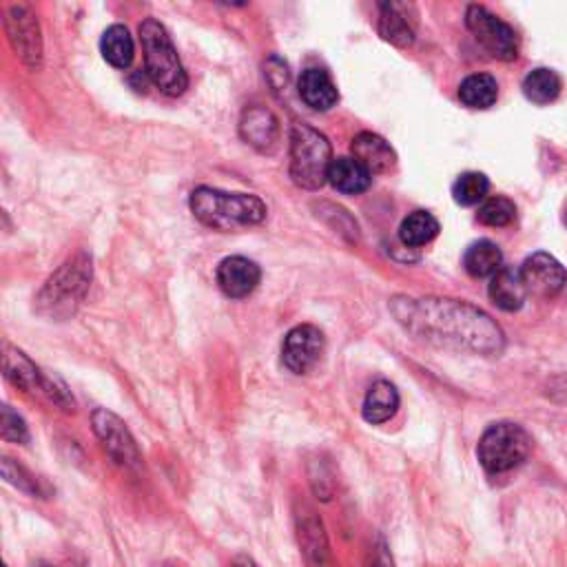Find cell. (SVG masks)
Masks as SVG:
<instances>
[{"label": "cell", "instance_id": "1", "mask_svg": "<svg viewBox=\"0 0 567 567\" xmlns=\"http://www.w3.org/2000/svg\"><path fill=\"white\" fill-rule=\"evenodd\" d=\"M392 315L416 339L481 357H498L505 348L501 326L481 308L443 297H394Z\"/></svg>", "mask_w": 567, "mask_h": 567}, {"label": "cell", "instance_id": "2", "mask_svg": "<svg viewBox=\"0 0 567 567\" xmlns=\"http://www.w3.org/2000/svg\"><path fill=\"white\" fill-rule=\"evenodd\" d=\"M188 206L195 219L215 230L248 228L266 219V204L250 193H226L210 186H197L188 197Z\"/></svg>", "mask_w": 567, "mask_h": 567}, {"label": "cell", "instance_id": "3", "mask_svg": "<svg viewBox=\"0 0 567 567\" xmlns=\"http://www.w3.org/2000/svg\"><path fill=\"white\" fill-rule=\"evenodd\" d=\"M91 284V257L75 252L69 257L35 295V310L49 319H66L82 303Z\"/></svg>", "mask_w": 567, "mask_h": 567}, {"label": "cell", "instance_id": "4", "mask_svg": "<svg viewBox=\"0 0 567 567\" xmlns=\"http://www.w3.org/2000/svg\"><path fill=\"white\" fill-rule=\"evenodd\" d=\"M140 42L144 51V69L146 78L166 95H182L188 86L186 71L177 58L173 40L166 27L155 20L146 18L140 24Z\"/></svg>", "mask_w": 567, "mask_h": 567}, {"label": "cell", "instance_id": "5", "mask_svg": "<svg viewBox=\"0 0 567 567\" xmlns=\"http://www.w3.org/2000/svg\"><path fill=\"white\" fill-rule=\"evenodd\" d=\"M332 164L330 142L310 124H295L290 131V177L306 190H317L328 182Z\"/></svg>", "mask_w": 567, "mask_h": 567}, {"label": "cell", "instance_id": "6", "mask_svg": "<svg viewBox=\"0 0 567 567\" xmlns=\"http://www.w3.org/2000/svg\"><path fill=\"white\" fill-rule=\"evenodd\" d=\"M532 452V436L512 421L492 423L478 439L476 456L487 474H505L518 467Z\"/></svg>", "mask_w": 567, "mask_h": 567}, {"label": "cell", "instance_id": "7", "mask_svg": "<svg viewBox=\"0 0 567 567\" xmlns=\"http://www.w3.org/2000/svg\"><path fill=\"white\" fill-rule=\"evenodd\" d=\"M2 368H4V377L27 390V392H40L44 394L49 401H53L55 405H60L62 410H73L75 401L69 392V388L64 385L62 379H58L55 374H47L42 372L24 352H20L18 348L4 346V354H2Z\"/></svg>", "mask_w": 567, "mask_h": 567}, {"label": "cell", "instance_id": "8", "mask_svg": "<svg viewBox=\"0 0 567 567\" xmlns=\"http://www.w3.org/2000/svg\"><path fill=\"white\" fill-rule=\"evenodd\" d=\"M465 24L474 40L496 60H514L518 55V40L514 29L494 16L483 4H470L465 11Z\"/></svg>", "mask_w": 567, "mask_h": 567}, {"label": "cell", "instance_id": "9", "mask_svg": "<svg viewBox=\"0 0 567 567\" xmlns=\"http://www.w3.org/2000/svg\"><path fill=\"white\" fill-rule=\"evenodd\" d=\"M91 423H93V432L100 439L102 447L115 463H120L122 467H140V463H142L140 450L120 416H115L113 412H109L104 408H97L91 414Z\"/></svg>", "mask_w": 567, "mask_h": 567}, {"label": "cell", "instance_id": "10", "mask_svg": "<svg viewBox=\"0 0 567 567\" xmlns=\"http://www.w3.org/2000/svg\"><path fill=\"white\" fill-rule=\"evenodd\" d=\"M326 350L323 332L312 323H299L281 341V363L292 374H308Z\"/></svg>", "mask_w": 567, "mask_h": 567}, {"label": "cell", "instance_id": "11", "mask_svg": "<svg viewBox=\"0 0 567 567\" xmlns=\"http://www.w3.org/2000/svg\"><path fill=\"white\" fill-rule=\"evenodd\" d=\"M4 29L16 55L29 69H38L42 60V40L33 11L24 4H11L4 13Z\"/></svg>", "mask_w": 567, "mask_h": 567}, {"label": "cell", "instance_id": "12", "mask_svg": "<svg viewBox=\"0 0 567 567\" xmlns=\"http://www.w3.org/2000/svg\"><path fill=\"white\" fill-rule=\"evenodd\" d=\"M520 277L527 288V295L536 297H554L563 290L567 281V272L560 261L547 252H534L520 266Z\"/></svg>", "mask_w": 567, "mask_h": 567}, {"label": "cell", "instance_id": "13", "mask_svg": "<svg viewBox=\"0 0 567 567\" xmlns=\"http://www.w3.org/2000/svg\"><path fill=\"white\" fill-rule=\"evenodd\" d=\"M215 279L226 297L244 299L259 286L261 270L252 259L233 255V257H226L219 261V266L215 270Z\"/></svg>", "mask_w": 567, "mask_h": 567}, {"label": "cell", "instance_id": "14", "mask_svg": "<svg viewBox=\"0 0 567 567\" xmlns=\"http://www.w3.org/2000/svg\"><path fill=\"white\" fill-rule=\"evenodd\" d=\"M350 151L352 157L370 173H388L394 168L396 164V153L394 148L377 133L370 131H361L352 137L350 142Z\"/></svg>", "mask_w": 567, "mask_h": 567}, {"label": "cell", "instance_id": "15", "mask_svg": "<svg viewBox=\"0 0 567 567\" xmlns=\"http://www.w3.org/2000/svg\"><path fill=\"white\" fill-rule=\"evenodd\" d=\"M239 133L246 144L255 146L261 153H270L279 142V122L268 109L250 106L241 115Z\"/></svg>", "mask_w": 567, "mask_h": 567}, {"label": "cell", "instance_id": "16", "mask_svg": "<svg viewBox=\"0 0 567 567\" xmlns=\"http://www.w3.org/2000/svg\"><path fill=\"white\" fill-rule=\"evenodd\" d=\"M297 89H299V97L303 100V104L310 106L312 111H328L339 100L332 78L328 75V71L317 69V66L301 71Z\"/></svg>", "mask_w": 567, "mask_h": 567}, {"label": "cell", "instance_id": "17", "mask_svg": "<svg viewBox=\"0 0 567 567\" xmlns=\"http://www.w3.org/2000/svg\"><path fill=\"white\" fill-rule=\"evenodd\" d=\"M297 536L308 563L315 567H323L330 556L328 538H326L321 518L308 507H303V514L301 512L297 514Z\"/></svg>", "mask_w": 567, "mask_h": 567}, {"label": "cell", "instance_id": "18", "mask_svg": "<svg viewBox=\"0 0 567 567\" xmlns=\"http://www.w3.org/2000/svg\"><path fill=\"white\" fill-rule=\"evenodd\" d=\"M408 4L381 2L379 4V35L394 47H410L414 42V20L408 16Z\"/></svg>", "mask_w": 567, "mask_h": 567}, {"label": "cell", "instance_id": "19", "mask_svg": "<svg viewBox=\"0 0 567 567\" xmlns=\"http://www.w3.org/2000/svg\"><path fill=\"white\" fill-rule=\"evenodd\" d=\"M487 295L496 308H501L505 312L518 310L527 299V288L523 284L520 270L503 266L496 275L489 277Z\"/></svg>", "mask_w": 567, "mask_h": 567}, {"label": "cell", "instance_id": "20", "mask_svg": "<svg viewBox=\"0 0 567 567\" xmlns=\"http://www.w3.org/2000/svg\"><path fill=\"white\" fill-rule=\"evenodd\" d=\"M399 392L394 388V383L385 381V379H379L374 381L365 396H363V405H361V414L368 423L372 425H381L385 421H390L396 410H399Z\"/></svg>", "mask_w": 567, "mask_h": 567}, {"label": "cell", "instance_id": "21", "mask_svg": "<svg viewBox=\"0 0 567 567\" xmlns=\"http://www.w3.org/2000/svg\"><path fill=\"white\" fill-rule=\"evenodd\" d=\"M370 179L372 175L354 157H337L328 171V182L346 195L363 193L370 186Z\"/></svg>", "mask_w": 567, "mask_h": 567}, {"label": "cell", "instance_id": "22", "mask_svg": "<svg viewBox=\"0 0 567 567\" xmlns=\"http://www.w3.org/2000/svg\"><path fill=\"white\" fill-rule=\"evenodd\" d=\"M463 266L472 277H492L503 268V252L489 239H478L467 246Z\"/></svg>", "mask_w": 567, "mask_h": 567}, {"label": "cell", "instance_id": "23", "mask_svg": "<svg viewBox=\"0 0 567 567\" xmlns=\"http://www.w3.org/2000/svg\"><path fill=\"white\" fill-rule=\"evenodd\" d=\"M100 51L104 60L115 69H126L133 62L135 47L128 29L124 24H111L100 40Z\"/></svg>", "mask_w": 567, "mask_h": 567}, {"label": "cell", "instance_id": "24", "mask_svg": "<svg viewBox=\"0 0 567 567\" xmlns=\"http://www.w3.org/2000/svg\"><path fill=\"white\" fill-rule=\"evenodd\" d=\"M498 97V84L489 73H472L458 84V100L467 109H489Z\"/></svg>", "mask_w": 567, "mask_h": 567}, {"label": "cell", "instance_id": "25", "mask_svg": "<svg viewBox=\"0 0 567 567\" xmlns=\"http://www.w3.org/2000/svg\"><path fill=\"white\" fill-rule=\"evenodd\" d=\"M563 89V80L554 69L547 66H538L534 71H529L523 80V93L529 102L534 104H549L558 97Z\"/></svg>", "mask_w": 567, "mask_h": 567}, {"label": "cell", "instance_id": "26", "mask_svg": "<svg viewBox=\"0 0 567 567\" xmlns=\"http://www.w3.org/2000/svg\"><path fill=\"white\" fill-rule=\"evenodd\" d=\"M439 235V221L427 210H414L410 213L401 226H399V239L403 246L419 248L430 244Z\"/></svg>", "mask_w": 567, "mask_h": 567}, {"label": "cell", "instance_id": "27", "mask_svg": "<svg viewBox=\"0 0 567 567\" xmlns=\"http://www.w3.org/2000/svg\"><path fill=\"white\" fill-rule=\"evenodd\" d=\"M487 190L489 179L478 171H465L452 184V197L461 206H474L478 202H485Z\"/></svg>", "mask_w": 567, "mask_h": 567}, {"label": "cell", "instance_id": "28", "mask_svg": "<svg viewBox=\"0 0 567 567\" xmlns=\"http://www.w3.org/2000/svg\"><path fill=\"white\" fill-rule=\"evenodd\" d=\"M514 217H516V206L512 199H507L503 195H494V197L485 199L476 213V219L492 228L507 226L514 221Z\"/></svg>", "mask_w": 567, "mask_h": 567}, {"label": "cell", "instance_id": "29", "mask_svg": "<svg viewBox=\"0 0 567 567\" xmlns=\"http://www.w3.org/2000/svg\"><path fill=\"white\" fill-rule=\"evenodd\" d=\"M2 476L7 483H11L13 487H18L20 492L24 494H35V496H42V487L40 483L18 463H13V458L4 456L2 458Z\"/></svg>", "mask_w": 567, "mask_h": 567}, {"label": "cell", "instance_id": "30", "mask_svg": "<svg viewBox=\"0 0 567 567\" xmlns=\"http://www.w3.org/2000/svg\"><path fill=\"white\" fill-rule=\"evenodd\" d=\"M0 432L4 441L11 443H27L29 441V430L24 419L13 412L9 405H2V414H0Z\"/></svg>", "mask_w": 567, "mask_h": 567}, {"label": "cell", "instance_id": "31", "mask_svg": "<svg viewBox=\"0 0 567 567\" xmlns=\"http://www.w3.org/2000/svg\"><path fill=\"white\" fill-rule=\"evenodd\" d=\"M365 567H394V560H392V554L388 549V543L383 536H377L370 545V551H368V563Z\"/></svg>", "mask_w": 567, "mask_h": 567}, {"label": "cell", "instance_id": "32", "mask_svg": "<svg viewBox=\"0 0 567 567\" xmlns=\"http://www.w3.org/2000/svg\"><path fill=\"white\" fill-rule=\"evenodd\" d=\"M266 71V78H268V82H275L272 86L279 91L281 86H286L288 84V66L279 60V58H270L268 62H266V66H264Z\"/></svg>", "mask_w": 567, "mask_h": 567}, {"label": "cell", "instance_id": "33", "mask_svg": "<svg viewBox=\"0 0 567 567\" xmlns=\"http://www.w3.org/2000/svg\"><path fill=\"white\" fill-rule=\"evenodd\" d=\"M230 567H257V563L252 558H248V556H237Z\"/></svg>", "mask_w": 567, "mask_h": 567}, {"label": "cell", "instance_id": "34", "mask_svg": "<svg viewBox=\"0 0 567 567\" xmlns=\"http://www.w3.org/2000/svg\"><path fill=\"white\" fill-rule=\"evenodd\" d=\"M33 567H51V565H47V563H35Z\"/></svg>", "mask_w": 567, "mask_h": 567}, {"label": "cell", "instance_id": "35", "mask_svg": "<svg viewBox=\"0 0 567 567\" xmlns=\"http://www.w3.org/2000/svg\"><path fill=\"white\" fill-rule=\"evenodd\" d=\"M565 224H567V208H565Z\"/></svg>", "mask_w": 567, "mask_h": 567}]
</instances>
